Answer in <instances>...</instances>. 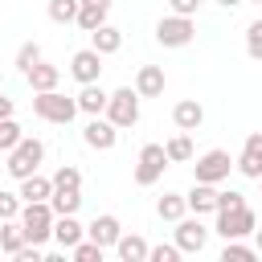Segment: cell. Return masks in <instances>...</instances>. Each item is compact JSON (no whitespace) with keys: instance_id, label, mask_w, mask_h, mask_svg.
Masks as SVG:
<instances>
[{"instance_id":"6da1fadb","label":"cell","mask_w":262,"mask_h":262,"mask_svg":"<svg viewBox=\"0 0 262 262\" xmlns=\"http://www.w3.org/2000/svg\"><path fill=\"white\" fill-rule=\"evenodd\" d=\"M53 221H57V213H53L49 201H25V209H20V229H25L29 242L41 246L45 237H53Z\"/></svg>"},{"instance_id":"7a4b0ae2","label":"cell","mask_w":262,"mask_h":262,"mask_svg":"<svg viewBox=\"0 0 262 262\" xmlns=\"http://www.w3.org/2000/svg\"><path fill=\"white\" fill-rule=\"evenodd\" d=\"M33 111H37L45 123H70V119L78 115V98H66V94H57V90H37Z\"/></svg>"},{"instance_id":"3957f363","label":"cell","mask_w":262,"mask_h":262,"mask_svg":"<svg viewBox=\"0 0 262 262\" xmlns=\"http://www.w3.org/2000/svg\"><path fill=\"white\" fill-rule=\"evenodd\" d=\"M115 127H135L139 123V90L131 86H119L111 98H106V111H102Z\"/></svg>"},{"instance_id":"277c9868","label":"cell","mask_w":262,"mask_h":262,"mask_svg":"<svg viewBox=\"0 0 262 262\" xmlns=\"http://www.w3.org/2000/svg\"><path fill=\"white\" fill-rule=\"evenodd\" d=\"M41 156H45L41 139H29V135H25V139L8 151V164H4V168H8V176H12V180H25V176H33V172H37Z\"/></svg>"},{"instance_id":"5b68a950","label":"cell","mask_w":262,"mask_h":262,"mask_svg":"<svg viewBox=\"0 0 262 262\" xmlns=\"http://www.w3.org/2000/svg\"><path fill=\"white\" fill-rule=\"evenodd\" d=\"M196 37V25H192V16H180V12H172V16H164L160 25H156V41L160 45H168V49H180V45H188Z\"/></svg>"},{"instance_id":"8992f818","label":"cell","mask_w":262,"mask_h":262,"mask_svg":"<svg viewBox=\"0 0 262 262\" xmlns=\"http://www.w3.org/2000/svg\"><path fill=\"white\" fill-rule=\"evenodd\" d=\"M172 160H168V151H164V143H147L143 151H139V164H135V184H156L160 176H164V168H168Z\"/></svg>"},{"instance_id":"52a82bcc","label":"cell","mask_w":262,"mask_h":262,"mask_svg":"<svg viewBox=\"0 0 262 262\" xmlns=\"http://www.w3.org/2000/svg\"><path fill=\"white\" fill-rule=\"evenodd\" d=\"M254 229H258V217H254V209H250V205L217 213V233H221L225 242H229V237H246V233H254Z\"/></svg>"},{"instance_id":"ba28073f","label":"cell","mask_w":262,"mask_h":262,"mask_svg":"<svg viewBox=\"0 0 262 262\" xmlns=\"http://www.w3.org/2000/svg\"><path fill=\"white\" fill-rule=\"evenodd\" d=\"M229 168H233V160H229V151H221V147L196 156V164H192L196 180H205V184H221V180L229 176Z\"/></svg>"},{"instance_id":"9c48e42d","label":"cell","mask_w":262,"mask_h":262,"mask_svg":"<svg viewBox=\"0 0 262 262\" xmlns=\"http://www.w3.org/2000/svg\"><path fill=\"white\" fill-rule=\"evenodd\" d=\"M205 242H209V229L201 225V217H180L176 221V246H180V254H201Z\"/></svg>"},{"instance_id":"30bf717a","label":"cell","mask_w":262,"mask_h":262,"mask_svg":"<svg viewBox=\"0 0 262 262\" xmlns=\"http://www.w3.org/2000/svg\"><path fill=\"white\" fill-rule=\"evenodd\" d=\"M82 139H86V147H94V151H111V147H115V139H119V127H115L111 119L90 115V123H86V131H82Z\"/></svg>"},{"instance_id":"8fae6325","label":"cell","mask_w":262,"mask_h":262,"mask_svg":"<svg viewBox=\"0 0 262 262\" xmlns=\"http://www.w3.org/2000/svg\"><path fill=\"white\" fill-rule=\"evenodd\" d=\"M70 74L86 86V82H98V74H102V53L90 45V49H78L74 57H70Z\"/></svg>"},{"instance_id":"7c38bea8","label":"cell","mask_w":262,"mask_h":262,"mask_svg":"<svg viewBox=\"0 0 262 262\" xmlns=\"http://www.w3.org/2000/svg\"><path fill=\"white\" fill-rule=\"evenodd\" d=\"M237 172L250 176V180H262V131L246 135V147L237 156Z\"/></svg>"},{"instance_id":"4fadbf2b","label":"cell","mask_w":262,"mask_h":262,"mask_svg":"<svg viewBox=\"0 0 262 262\" xmlns=\"http://www.w3.org/2000/svg\"><path fill=\"white\" fill-rule=\"evenodd\" d=\"M86 237H94L102 250L106 246H115L119 237H123V229H119V217H111V213H102V217H94L90 225H86Z\"/></svg>"},{"instance_id":"5bb4252c","label":"cell","mask_w":262,"mask_h":262,"mask_svg":"<svg viewBox=\"0 0 262 262\" xmlns=\"http://www.w3.org/2000/svg\"><path fill=\"white\" fill-rule=\"evenodd\" d=\"M135 90H139V98H160L164 94V70L160 66H139Z\"/></svg>"},{"instance_id":"9a60e30c","label":"cell","mask_w":262,"mask_h":262,"mask_svg":"<svg viewBox=\"0 0 262 262\" xmlns=\"http://www.w3.org/2000/svg\"><path fill=\"white\" fill-rule=\"evenodd\" d=\"M172 119H176V127H180V131H196V127L205 123V111H201V102H196V98H180V102L172 106Z\"/></svg>"},{"instance_id":"2e32d148","label":"cell","mask_w":262,"mask_h":262,"mask_svg":"<svg viewBox=\"0 0 262 262\" xmlns=\"http://www.w3.org/2000/svg\"><path fill=\"white\" fill-rule=\"evenodd\" d=\"M53 237H57V246H61V250H74V246L86 237V229L74 221V213H66V217H57V221H53Z\"/></svg>"},{"instance_id":"e0dca14e","label":"cell","mask_w":262,"mask_h":262,"mask_svg":"<svg viewBox=\"0 0 262 262\" xmlns=\"http://www.w3.org/2000/svg\"><path fill=\"white\" fill-rule=\"evenodd\" d=\"M188 209H192L196 217H201V213H217V188L205 184V180H196L192 192H188Z\"/></svg>"},{"instance_id":"ac0fdd59","label":"cell","mask_w":262,"mask_h":262,"mask_svg":"<svg viewBox=\"0 0 262 262\" xmlns=\"http://www.w3.org/2000/svg\"><path fill=\"white\" fill-rule=\"evenodd\" d=\"M25 78H29V86H33V90H57L61 70H57V66H49V61H37V66H33Z\"/></svg>"},{"instance_id":"d6986e66","label":"cell","mask_w":262,"mask_h":262,"mask_svg":"<svg viewBox=\"0 0 262 262\" xmlns=\"http://www.w3.org/2000/svg\"><path fill=\"white\" fill-rule=\"evenodd\" d=\"M106 98H111V94H106L98 82H86L82 94H78V111H86V115H102V111H106Z\"/></svg>"},{"instance_id":"ffe728a7","label":"cell","mask_w":262,"mask_h":262,"mask_svg":"<svg viewBox=\"0 0 262 262\" xmlns=\"http://www.w3.org/2000/svg\"><path fill=\"white\" fill-rule=\"evenodd\" d=\"M90 45L106 57V53H119V45H123V33L115 29V25H98L94 33H90Z\"/></svg>"},{"instance_id":"44dd1931","label":"cell","mask_w":262,"mask_h":262,"mask_svg":"<svg viewBox=\"0 0 262 262\" xmlns=\"http://www.w3.org/2000/svg\"><path fill=\"white\" fill-rule=\"evenodd\" d=\"M25 242H29V237H25V229H20V221H16V217L0 221V250H4V254H12V258H16V250H20Z\"/></svg>"},{"instance_id":"7402d4cb","label":"cell","mask_w":262,"mask_h":262,"mask_svg":"<svg viewBox=\"0 0 262 262\" xmlns=\"http://www.w3.org/2000/svg\"><path fill=\"white\" fill-rule=\"evenodd\" d=\"M115 250H119V258H123V262H143L151 246H147L139 233H123V237L115 242Z\"/></svg>"},{"instance_id":"603a6c76","label":"cell","mask_w":262,"mask_h":262,"mask_svg":"<svg viewBox=\"0 0 262 262\" xmlns=\"http://www.w3.org/2000/svg\"><path fill=\"white\" fill-rule=\"evenodd\" d=\"M53 196V180H45V176H25L20 180V201H49Z\"/></svg>"},{"instance_id":"cb8c5ba5","label":"cell","mask_w":262,"mask_h":262,"mask_svg":"<svg viewBox=\"0 0 262 262\" xmlns=\"http://www.w3.org/2000/svg\"><path fill=\"white\" fill-rule=\"evenodd\" d=\"M184 209H188V196H180V192H164V196L156 201V213H160L164 221H180Z\"/></svg>"},{"instance_id":"d4e9b609","label":"cell","mask_w":262,"mask_h":262,"mask_svg":"<svg viewBox=\"0 0 262 262\" xmlns=\"http://www.w3.org/2000/svg\"><path fill=\"white\" fill-rule=\"evenodd\" d=\"M106 12H111V4H86V0H82V8H78V25H82L86 33H94L98 25H106Z\"/></svg>"},{"instance_id":"484cf974","label":"cell","mask_w":262,"mask_h":262,"mask_svg":"<svg viewBox=\"0 0 262 262\" xmlns=\"http://www.w3.org/2000/svg\"><path fill=\"white\" fill-rule=\"evenodd\" d=\"M49 205H53V213H57V217H66V213H78V205H82V192H78V188H53Z\"/></svg>"},{"instance_id":"4316f807","label":"cell","mask_w":262,"mask_h":262,"mask_svg":"<svg viewBox=\"0 0 262 262\" xmlns=\"http://www.w3.org/2000/svg\"><path fill=\"white\" fill-rule=\"evenodd\" d=\"M164 151H168V160H172V164H188V160H192V139H188V131L172 135V139L164 143Z\"/></svg>"},{"instance_id":"83f0119b","label":"cell","mask_w":262,"mask_h":262,"mask_svg":"<svg viewBox=\"0 0 262 262\" xmlns=\"http://www.w3.org/2000/svg\"><path fill=\"white\" fill-rule=\"evenodd\" d=\"M78 8H82V0H49V20L70 25V20H78Z\"/></svg>"},{"instance_id":"f1b7e54d","label":"cell","mask_w":262,"mask_h":262,"mask_svg":"<svg viewBox=\"0 0 262 262\" xmlns=\"http://www.w3.org/2000/svg\"><path fill=\"white\" fill-rule=\"evenodd\" d=\"M37 61H41V45H37V41H25V45L16 49V70H20V74H29Z\"/></svg>"},{"instance_id":"f546056e","label":"cell","mask_w":262,"mask_h":262,"mask_svg":"<svg viewBox=\"0 0 262 262\" xmlns=\"http://www.w3.org/2000/svg\"><path fill=\"white\" fill-rule=\"evenodd\" d=\"M254 254H258V246H242L237 237H229L225 250H221V262H246V258H254Z\"/></svg>"},{"instance_id":"4dcf8cb0","label":"cell","mask_w":262,"mask_h":262,"mask_svg":"<svg viewBox=\"0 0 262 262\" xmlns=\"http://www.w3.org/2000/svg\"><path fill=\"white\" fill-rule=\"evenodd\" d=\"M53 188H82V172H78L74 164H61V168L53 172Z\"/></svg>"},{"instance_id":"1f68e13d","label":"cell","mask_w":262,"mask_h":262,"mask_svg":"<svg viewBox=\"0 0 262 262\" xmlns=\"http://www.w3.org/2000/svg\"><path fill=\"white\" fill-rule=\"evenodd\" d=\"M70 254H74V258H78V262H102V246H98V242H94V237H90V242H86V237H82V242H78V246H74V250H70Z\"/></svg>"},{"instance_id":"d6a6232c","label":"cell","mask_w":262,"mask_h":262,"mask_svg":"<svg viewBox=\"0 0 262 262\" xmlns=\"http://www.w3.org/2000/svg\"><path fill=\"white\" fill-rule=\"evenodd\" d=\"M20 139H25V135H20V127H16L12 119H0V151H12Z\"/></svg>"},{"instance_id":"836d02e7","label":"cell","mask_w":262,"mask_h":262,"mask_svg":"<svg viewBox=\"0 0 262 262\" xmlns=\"http://www.w3.org/2000/svg\"><path fill=\"white\" fill-rule=\"evenodd\" d=\"M20 192H4L0 188V221H8V217H20Z\"/></svg>"},{"instance_id":"e575fe53","label":"cell","mask_w":262,"mask_h":262,"mask_svg":"<svg viewBox=\"0 0 262 262\" xmlns=\"http://www.w3.org/2000/svg\"><path fill=\"white\" fill-rule=\"evenodd\" d=\"M246 53H250L254 61H262V20H254V25L246 29Z\"/></svg>"},{"instance_id":"d590c367","label":"cell","mask_w":262,"mask_h":262,"mask_svg":"<svg viewBox=\"0 0 262 262\" xmlns=\"http://www.w3.org/2000/svg\"><path fill=\"white\" fill-rule=\"evenodd\" d=\"M242 205H246L242 192H233V188H229V192H217V213H225V209H242Z\"/></svg>"},{"instance_id":"8d00e7d4","label":"cell","mask_w":262,"mask_h":262,"mask_svg":"<svg viewBox=\"0 0 262 262\" xmlns=\"http://www.w3.org/2000/svg\"><path fill=\"white\" fill-rule=\"evenodd\" d=\"M147 258H151V262H176V258H180V246H151Z\"/></svg>"},{"instance_id":"74e56055","label":"cell","mask_w":262,"mask_h":262,"mask_svg":"<svg viewBox=\"0 0 262 262\" xmlns=\"http://www.w3.org/2000/svg\"><path fill=\"white\" fill-rule=\"evenodd\" d=\"M172 4V12H180V16H192L196 8H201V0H168Z\"/></svg>"},{"instance_id":"f35d334b","label":"cell","mask_w":262,"mask_h":262,"mask_svg":"<svg viewBox=\"0 0 262 262\" xmlns=\"http://www.w3.org/2000/svg\"><path fill=\"white\" fill-rule=\"evenodd\" d=\"M0 119H12V98L0 94Z\"/></svg>"},{"instance_id":"ab89813d","label":"cell","mask_w":262,"mask_h":262,"mask_svg":"<svg viewBox=\"0 0 262 262\" xmlns=\"http://www.w3.org/2000/svg\"><path fill=\"white\" fill-rule=\"evenodd\" d=\"M217 4H225V8H233V4H242V0H217Z\"/></svg>"},{"instance_id":"60d3db41","label":"cell","mask_w":262,"mask_h":262,"mask_svg":"<svg viewBox=\"0 0 262 262\" xmlns=\"http://www.w3.org/2000/svg\"><path fill=\"white\" fill-rule=\"evenodd\" d=\"M86 4H111V0H86Z\"/></svg>"},{"instance_id":"b9f144b4","label":"cell","mask_w":262,"mask_h":262,"mask_svg":"<svg viewBox=\"0 0 262 262\" xmlns=\"http://www.w3.org/2000/svg\"><path fill=\"white\" fill-rule=\"evenodd\" d=\"M254 233H258V250H262V229H254Z\"/></svg>"},{"instance_id":"7bdbcfd3","label":"cell","mask_w":262,"mask_h":262,"mask_svg":"<svg viewBox=\"0 0 262 262\" xmlns=\"http://www.w3.org/2000/svg\"><path fill=\"white\" fill-rule=\"evenodd\" d=\"M258 4H262V0H258Z\"/></svg>"}]
</instances>
